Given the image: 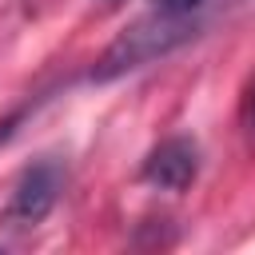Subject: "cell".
Here are the masks:
<instances>
[{
	"label": "cell",
	"instance_id": "obj_6",
	"mask_svg": "<svg viewBox=\"0 0 255 255\" xmlns=\"http://www.w3.org/2000/svg\"><path fill=\"white\" fill-rule=\"evenodd\" d=\"M108 4H116V0H108Z\"/></svg>",
	"mask_w": 255,
	"mask_h": 255
},
{
	"label": "cell",
	"instance_id": "obj_2",
	"mask_svg": "<svg viewBox=\"0 0 255 255\" xmlns=\"http://www.w3.org/2000/svg\"><path fill=\"white\" fill-rule=\"evenodd\" d=\"M60 191H64V167L56 159H36L32 167L20 171V179L12 183V195L8 203L0 207V223L12 227V231H32L40 227L52 207L60 203Z\"/></svg>",
	"mask_w": 255,
	"mask_h": 255
},
{
	"label": "cell",
	"instance_id": "obj_4",
	"mask_svg": "<svg viewBox=\"0 0 255 255\" xmlns=\"http://www.w3.org/2000/svg\"><path fill=\"white\" fill-rule=\"evenodd\" d=\"M239 131H243V139L255 147V72L247 76V84H243V92H239Z\"/></svg>",
	"mask_w": 255,
	"mask_h": 255
},
{
	"label": "cell",
	"instance_id": "obj_3",
	"mask_svg": "<svg viewBox=\"0 0 255 255\" xmlns=\"http://www.w3.org/2000/svg\"><path fill=\"white\" fill-rule=\"evenodd\" d=\"M139 175L155 191H187L195 183V175H199V143L191 135H167V139H159L147 151Z\"/></svg>",
	"mask_w": 255,
	"mask_h": 255
},
{
	"label": "cell",
	"instance_id": "obj_5",
	"mask_svg": "<svg viewBox=\"0 0 255 255\" xmlns=\"http://www.w3.org/2000/svg\"><path fill=\"white\" fill-rule=\"evenodd\" d=\"M199 4H203V0H155V8H159V12H171V16H191Z\"/></svg>",
	"mask_w": 255,
	"mask_h": 255
},
{
	"label": "cell",
	"instance_id": "obj_1",
	"mask_svg": "<svg viewBox=\"0 0 255 255\" xmlns=\"http://www.w3.org/2000/svg\"><path fill=\"white\" fill-rule=\"evenodd\" d=\"M195 36V20L191 16H171V12H159L151 8L147 16H139L135 24H128L108 48L104 56L96 60L92 68V80L104 84V80H116V76H128L135 68H147L163 56H171L179 44H187Z\"/></svg>",
	"mask_w": 255,
	"mask_h": 255
}]
</instances>
